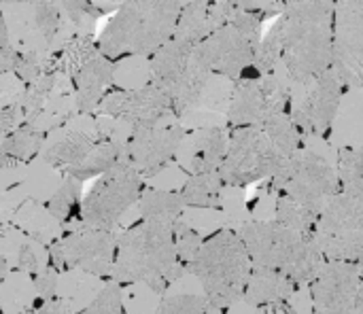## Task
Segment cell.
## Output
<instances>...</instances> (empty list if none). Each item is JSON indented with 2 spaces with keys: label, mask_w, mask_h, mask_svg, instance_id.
<instances>
[{
  "label": "cell",
  "mask_w": 363,
  "mask_h": 314,
  "mask_svg": "<svg viewBox=\"0 0 363 314\" xmlns=\"http://www.w3.org/2000/svg\"><path fill=\"white\" fill-rule=\"evenodd\" d=\"M257 47L259 43L251 40L234 23L228 21L196 45L194 57L213 74L238 81L255 64Z\"/></svg>",
  "instance_id": "cell-13"
},
{
  "label": "cell",
  "mask_w": 363,
  "mask_h": 314,
  "mask_svg": "<svg viewBox=\"0 0 363 314\" xmlns=\"http://www.w3.org/2000/svg\"><path fill=\"white\" fill-rule=\"evenodd\" d=\"M19 266H21L23 270H28L30 274H36V272H38L36 255H34V251H32L28 245H23V247L19 249Z\"/></svg>",
  "instance_id": "cell-38"
},
{
  "label": "cell",
  "mask_w": 363,
  "mask_h": 314,
  "mask_svg": "<svg viewBox=\"0 0 363 314\" xmlns=\"http://www.w3.org/2000/svg\"><path fill=\"white\" fill-rule=\"evenodd\" d=\"M283 66L298 85H311L332 68L334 0H285L279 15Z\"/></svg>",
  "instance_id": "cell-1"
},
{
  "label": "cell",
  "mask_w": 363,
  "mask_h": 314,
  "mask_svg": "<svg viewBox=\"0 0 363 314\" xmlns=\"http://www.w3.org/2000/svg\"><path fill=\"white\" fill-rule=\"evenodd\" d=\"M277 2H279V4H281V6H283V4H285V0H277Z\"/></svg>",
  "instance_id": "cell-44"
},
{
  "label": "cell",
  "mask_w": 363,
  "mask_h": 314,
  "mask_svg": "<svg viewBox=\"0 0 363 314\" xmlns=\"http://www.w3.org/2000/svg\"><path fill=\"white\" fill-rule=\"evenodd\" d=\"M6 272H9V266H6V259H4V255L0 253V283L4 281Z\"/></svg>",
  "instance_id": "cell-41"
},
{
  "label": "cell",
  "mask_w": 363,
  "mask_h": 314,
  "mask_svg": "<svg viewBox=\"0 0 363 314\" xmlns=\"http://www.w3.org/2000/svg\"><path fill=\"white\" fill-rule=\"evenodd\" d=\"M262 130L268 134V138L274 142V147L283 153V157H291L300 149L306 147V136L300 132L296 121L291 119V113H277L270 119L264 121Z\"/></svg>",
  "instance_id": "cell-25"
},
{
  "label": "cell",
  "mask_w": 363,
  "mask_h": 314,
  "mask_svg": "<svg viewBox=\"0 0 363 314\" xmlns=\"http://www.w3.org/2000/svg\"><path fill=\"white\" fill-rule=\"evenodd\" d=\"M53 257L68 270H83L91 276L113 274L117 257V236L111 230L85 228L53 247Z\"/></svg>",
  "instance_id": "cell-15"
},
{
  "label": "cell",
  "mask_w": 363,
  "mask_h": 314,
  "mask_svg": "<svg viewBox=\"0 0 363 314\" xmlns=\"http://www.w3.org/2000/svg\"><path fill=\"white\" fill-rule=\"evenodd\" d=\"M38 145L40 136L32 128H19L4 138V142L0 145V155L9 159V164H15L17 159H23L30 153H34Z\"/></svg>",
  "instance_id": "cell-28"
},
{
  "label": "cell",
  "mask_w": 363,
  "mask_h": 314,
  "mask_svg": "<svg viewBox=\"0 0 363 314\" xmlns=\"http://www.w3.org/2000/svg\"><path fill=\"white\" fill-rule=\"evenodd\" d=\"M206 310H208V302L204 293L202 296L177 293V296L164 298L155 314H206Z\"/></svg>",
  "instance_id": "cell-31"
},
{
  "label": "cell",
  "mask_w": 363,
  "mask_h": 314,
  "mask_svg": "<svg viewBox=\"0 0 363 314\" xmlns=\"http://www.w3.org/2000/svg\"><path fill=\"white\" fill-rule=\"evenodd\" d=\"M185 142V130L181 125H140L132 128V136L125 145L130 166L143 176H155L179 153Z\"/></svg>",
  "instance_id": "cell-16"
},
{
  "label": "cell",
  "mask_w": 363,
  "mask_h": 314,
  "mask_svg": "<svg viewBox=\"0 0 363 314\" xmlns=\"http://www.w3.org/2000/svg\"><path fill=\"white\" fill-rule=\"evenodd\" d=\"M62 9L72 21H81L85 17H98L100 9H96L89 0H62Z\"/></svg>",
  "instance_id": "cell-35"
},
{
  "label": "cell",
  "mask_w": 363,
  "mask_h": 314,
  "mask_svg": "<svg viewBox=\"0 0 363 314\" xmlns=\"http://www.w3.org/2000/svg\"><path fill=\"white\" fill-rule=\"evenodd\" d=\"M294 96L289 87L272 74L242 77L234 81V89L228 100V125H257L277 113H291Z\"/></svg>",
  "instance_id": "cell-10"
},
{
  "label": "cell",
  "mask_w": 363,
  "mask_h": 314,
  "mask_svg": "<svg viewBox=\"0 0 363 314\" xmlns=\"http://www.w3.org/2000/svg\"><path fill=\"white\" fill-rule=\"evenodd\" d=\"M274 215H277V221L296 230V232H302V234H308L313 236V230L317 225V219L319 215L311 213L308 208H304L302 204L294 202L291 198H285V196H277V206H274Z\"/></svg>",
  "instance_id": "cell-27"
},
{
  "label": "cell",
  "mask_w": 363,
  "mask_h": 314,
  "mask_svg": "<svg viewBox=\"0 0 363 314\" xmlns=\"http://www.w3.org/2000/svg\"><path fill=\"white\" fill-rule=\"evenodd\" d=\"M266 191L274 198H291L311 213L321 215L325 204L340 191V179L323 155L304 147L285 157L281 168L266 181Z\"/></svg>",
  "instance_id": "cell-6"
},
{
  "label": "cell",
  "mask_w": 363,
  "mask_h": 314,
  "mask_svg": "<svg viewBox=\"0 0 363 314\" xmlns=\"http://www.w3.org/2000/svg\"><path fill=\"white\" fill-rule=\"evenodd\" d=\"M77 185H79V181L68 179V181L51 196V200L47 202V211H49L55 219L68 221L70 215L81 206V204H79L81 194H79V187H77Z\"/></svg>",
  "instance_id": "cell-30"
},
{
  "label": "cell",
  "mask_w": 363,
  "mask_h": 314,
  "mask_svg": "<svg viewBox=\"0 0 363 314\" xmlns=\"http://www.w3.org/2000/svg\"><path fill=\"white\" fill-rule=\"evenodd\" d=\"M300 287L289 276H285L283 272L253 264V270L249 274V283H247L242 302L257 308V306L291 300V296Z\"/></svg>",
  "instance_id": "cell-19"
},
{
  "label": "cell",
  "mask_w": 363,
  "mask_h": 314,
  "mask_svg": "<svg viewBox=\"0 0 363 314\" xmlns=\"http://www.w3.org/2000/svg\"><path fill=\"white\" fill-rule=\"evenodd\" d=\"M60 23V13L49 0H38L34 2V28L49 40Z\"/></svg>",
  "instance_id": "cell-34"
},
{
  "label": "cell",
  "mask_w": 363,
  "mask_h": 314,
  "mask_svg": "<svg viewBox=\"0 0 363 314\" xmlns=\"http://www.w3.org/2000/svg\"><path fill=\"white\" fill-rule=\"evenodd\" d=\"M185 204L181 200L179 191H166V189H145L138 198V213L140 219L147 221H168L174 223L181 219Z\"/></svg>",
  "instance_id": "cell-24"
},
{
  "label": "cell",
  "mask_w": 363,
  "mask_h": 314,
  "mask_svg": "<svg viewBox=\"0 0 363 314\" xmlns=\"http://www.w3.org/2000/svg\"><path fill=\"white\" fill-rule=\"evenodd\" d=\"M38 314H72V313H70V308H68V304H66V302H62V300H49V302H45V306H40Z\"/></svg>",
  "instance_id": "cell-39"
},
{
  "label": "cell",
  "mask_w": 363,
  "mask_h": 314,
  "mask_svg": "<svg viewBox=\"0 0 363 314\" xmlns=\"http://www.w3.org/2000/svg\"><path fill=\"white\" fill-rule=\"evenodd\" d=\"M251 270L253 262L240 234L228 228L204 238L189 264V274L200 281L208 306L219 310H230L245 298Z\"/></svg>",
  "instance_id": "cell-4"
},
{
  "label": "cell",
  "mask_w": 363,
  "mask_h": 314,
  "mask_svg": "<svg viewBox=\"0 0 363 314\" xmlns=\"http://www.w3.org/2000/svg\"><path fill=\"white\" fill-rule=\"evenodd\" d=\"M230 134L223 128H206L194 134L191 138V157H189V172H215L221 170L225 153H228Z\"/></svg>",
  "instance_id": "cell-21"
},
{
  "label": "cell",
  "mask_w": 363,
  "mask_h": 314,
  "mask_svg": "<svg viewBox=\"0 0 363 314\" xmlns=\"http://www.w3.org/2000/svg\"><path fill=\"white\" fill-rule=\"evenodd\" d=\"M313 238L325 259H359L363 253V187L340 189L325 204Z\"/></svg>",
  "instance_id": "cell-7"
},
{
  "label": "cell",
  "mask_w": 363,
  "mask_h": 314,
  "mask_svg": "<svg viewBox=\"0 0 363 314\" xmlns=\"http://www.w3.org/2000/svg\"><path fill=\"white\" fill-rule=\"evenodd\" d=\"M98 142L100 140H94L87 134H70L64 140H60L47 149L45 162L55 166V168H66V170L74 168L87 159V155L96 149Z\"/></svg>",
  "instance_id": "cell-26"
},
{
  "label": "cell",
  "mask_w": 363,
  "mask_h": 314,
  "mask_svg": "<svg viewBox=\"0 0 363 314\" xmlns=\"http://www.w3.org/2000/svg\"><path fill=\"white\" fill-rule=\"evenodd\" d=\"M79 314H123V298L119 285H106L94 302Z\"/></svg>",
  "instance_id": "cell-33"
},
{
  "label": "cell",
  "mask_w": 363,
  "mask_h": 314,
  "mask_svg": "<svg viewBox=\"0 0 363 314\" xmlns=\"http://www.w3.org/2000/svg\"><path fill=\"white\" fill-rule=\"evenodd\" d=\"M253 314H298V310L289 304V300H285V302H274V304L257 306Z\"/></svg>",
  "instance_id": "cell-37"
},
{
  "label": "cell",
  "mask_w": 363,
  "mask_h": 314,
  "mask_svg": "<svg viewBox=\"0 0 363 314\" xmlns=\"http://www.w3.org/2000/svg\"><path fill=\"white\" fill-rule=\"evenodd\" d=\"M308 289L311 314H363V281L357 262L325 259Z\"/></svg>",
  "instance_id": "cell-11"
},
{
  "label": "cell",
  "mask_w": 363,
  "mask_h": 314,
  "mask_svg": "<svg viewBox=\"0 0 363 314\" xmlns=\"http://www.w3.org/2000/svg\"><path fill=\"white\" fill-rule=\"evenodd\" d=\"M202 236L191 228V225H187L185 221H181V219H177L174 221V242H177V253H179V259H181V264L187 268V272H189V264L194 262V257H196V253L200 251V247H202Z\"/></svg>",
  "instance_id": "cell-32"
},
{
  "label": "cell",
  "mask_w": 363,
  "mask_h": 314,
  "mask_svg": "<svg viewBox=\"0 0 363 314\" xmlns=\"http://www.w3.org/2000/svg\"><path fill=\"white\" fill-rule=\"evenodd\" d=\"M145 191L143 176L123 162L113 170L98 176L91 189L85 194L81 202V221L85 228L96 230H113L123 213L138 202Z\"/></svg>",
  "instance_id": "cell-9"
},
{
  "label": "cell",
  "mask_w": 363,
  "mask_h": 314,
  "mask_svg": "<svg viewBox=\"0 0 363 314\" xmlns=\"http://www.w3.org/2000/svg\"><path fill=\"white\" fill-rule=\"evenodd\" d=\"M357 264H359V272H362V281H363V253H362V255H359Z\"/></svg>",
  "instance_id": "cell-42"
},
{
  "label": "cell",
  "mask_w": 363,
  "mask_h": 314,
  "mask_svg": "<svg viewBox=\"0 0 363 314\" xmlns=\"http://www.w3.org/2000/svg\"><path fill=\"white\" fill-rule=\"evenodd\" d=\"M238 234L255 266L279 270L298 287H308L325 262L313 236L296 232L277 219L249 221Z\"/></svg>",
  "instance_id": "cell-5"
},
{
  "label": "cell",
  "mask_w": 363,
  "mask_h": 314,
  "mask_svg": "<svg viewBox=\"0 0 363 314\" xmlns=\"http://www.w3.org/2000/svg\"><path fill=\"white\" fill-rule=\"evenodd\" d=\"M304 87H308V91L298 104L294 102L291 119L306 138H328L338 115L342 96L347 94V87L332 68Z\"/></svg>",
  "instance_id": "cell-14"
},
{
  "label": "cell",
  "mask_w": 363,
  "mask_h": 314,
  "mask_svg": "<svg viewBox=\"0 0 363 314\" xmlns=\"http://www.w3.org/2000/svg\"><path fill=\"white\" fill-rule=\"evenodd\" d=\"M102 113L132 123V128L140 125H160L162 119L174 115V104L170 94L157 85L147 83L140 89H128V91H115L102 100L100 106Z\"/></svg>",
  "instance_id": "cell-17"
},
{
  "label": "cell",
  "mask_w": 363,
  "mask_h": 314,
  "mask_svg": "<svg viewBox=\"0 0 363 314\" xmlns=\"http://www.w3.org/2000/svg\"><path fill=\"white\" fill-rule=\"evenodd\" d=\"M9 32H6V26H4V19L0 17V49H9Z\"/></svg>",
  "instance_id": "cell-40"
},
{
  "label": "cell",
  "mask_w": 363,
  "mask_h": 314,
  "mask_svg": "<svg viewBox=\"0 0 363 314\" xmlns=\"http://www.w3.org/2000/svg\"><path fill=\"white\" fill-rule=\"evenodd\" d=\"M113 64L106 55H91L77 72V104L81 111H91L100 104L102 91L113 81Z\"/></svg>",
  "instance_id": "cell-20"
},
{
  "label": "cell",
  "mask_w": 363,
  "mask_h": 314,
  "mask_svg": "<svg viewBox=\"0 0 363 314\" xmlns=\"http://www.w3.org/2000/svg\"><path fill=\"white\" fill-rule=\"evenodd\" d=\"M128 162V153H125V145H119L115 140H104L98 142L96 149L87 155L85 162H81L74 168H68L66 172L70 174V179L85 183L91 176H100L108 170H113L115 166Z\"/></svg>",
  "instance_id": "cell-23"
},
{
  "label": "cell",
  "mask_w": 363,
  "mask_h": 314,
  "mask_svg": "<svg viewBox=\"0 0 363 314\" xmlns=\"http://www.w3.org/2000/svg\"><path fill=\"white\" fill-rule=\"evenodd\" d=\"M228 134V153L219 170L225 187H249L268 181L285 162L283 153L257 125H236Z\"/></svg>",
  "instance_id": "cell-8"
},
{
  "label": "cell",
  "mask_w": 363,
  "mask_h": 314,
  "mask_svg": "<svg viewBox=\"0 0 363 314\" xmlns=\"http://www.w3.org/2000/svg\"><path fill=\"white\" fill-rule=\"evenodd\" d=\"M32 279H34V287H36V293L45 300V302H49V300H55V287H57V276H55V272L53 270H45V272H36V274H32Z\"/></svg>",
  "instance_id": "cell-36"
},
{
  "label": "cell",
  "mask_w": 363,
  "mask_h": 314,
  "mask_svg": "<svg viewBox=\"0 0 363 314\" xmlns=\"http://www.w3.org/2000/svg\"><path fill=\"white\" fill-rule=\"evenodd\" d=\"M223 176L219 170L215 172H200L191 174L187 183L179 189L185 208H223Z\"/></svg>",
  "instance_id": "cell-22"
},
{
  "label": "cell",
  "mask_w": 363,
  "mask_h": 314,
  "mask_svg": "<svg viewBox=\"0 0 363 314\" xmlns=\"http://www.w3.org/2000/svg\"><path fill=\"white\" fill-rule=\"evenodd\" d=\"M338 179L340 189L347 187H363V147L362 149H340L338 153Z\"/></svg>",
  "instance_id": "cell-29"
},
{
  "label": "cell",
  "mask_w": 363,
  "mask_h": 314,
  "mask_svg": "<svg viewBox=\"0 0 363 314\" xmlns=\"http://www.w3.org/2000/svg\"><path fill=\"white\" fill-rule=\"evenodd\" d=\"M181 9L179 0H125L100 34L98 49L106 57L151 55L174 36Z\"/></svg>",
  "instance_id": "cell-3"
},
{
  "label": "cell",
  "mask_w": 363,
  "mask_h": 314,
  "mask_svg": "<svg viewBox=\"0 0 363 314\" xmlns=\"http://www.w3.org/2000/svg\"><path fill=\"white\" fill-rule=\"evenodd\" d=\"M332 70L347 89L363 85V0H334Z\"/></svg>",
  "instance_id": "cell-12"
},
{
  "label": "cell",
  "mask_w": 363,
  "mask_h": 314,
  "mask_svg": "<svg viewBox=\"0 0 363 314\" xmlns=\"http://www.w3.org/2000/svg\"><path fill=\"white\" fill-rule=\"evenodd\" d=\"M194 49H196L194 43L174 34L166 45H162L155 53H151V74H153L151 81L162 85L170 94V98L174 96L183 77L189 70Z\"/></svg>",
  "instance_id": "cell-18"
},
{
  "label": "cell",
  "mask_w": 363,
  "mask_h": 314,
  "mask_svg": "<svg viewBox=\"0 0 363 314\" xmlns=\"http://www.w3.org/2000/svg\"><path fill=\"white\" fill-rule=\"evenodd\" d=\"M6 2H32V4H34V2H38V0H6Z\"/></svg>",
  "instance_id": "cell-43"
},
{
  "label": "cell",
  "mask_w": 363,
  "mask_h": 314,
  "mask_svg": "<svg viewBox=\"0 0 363 314\" xmlns=\"http://www.w3.org/2000/svg\"><path fill=\"white\" fill-rule=\"evenodd\" d=\"M187 274L174 242V223L140 219L117 238L113 276L119 283H143L153 293H164Z\"/></svg>",
  "instance_id": "cell-2"
}]
</instances>
